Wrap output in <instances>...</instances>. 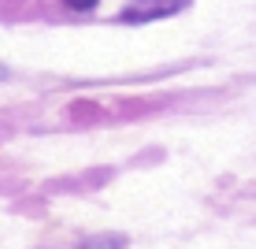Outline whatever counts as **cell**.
I'll list each match as a JSON object with an SVG mask.
<instances>
[{"label": "cell", "instance_id": "3", "mask_svg": "<svg viewBox=\"0 0 256 249\" xmlns=\"http://www.w3.org/2000/svg\"><path fill=\"white\" fill-rule=\"evenodd\" d=\"M0 78H8V67H4V64H0Z\"/></svg>", "mask_w": 256, "mask_h": 249}, {"label": "cell", "instance_id": "2", "mask_svg": "<svg viewBox=\"0 0 256 249\" xmlns=\"http://www.w3.org/2000/svg\"><path fill=\"white\" fill-rule=\"evenodd\" d=\"M67 8H74V12H93L96 8V0H64Z\"/></svg>", "mask_w": 256, "mask_h": 249}, {"label": "cell", "instance_id": "1", "mask_svg": "<svg viewBox=\"0 0 256 249\" xmlns=\"http://www.w3.org/2000/svg\"><path fill=\"white\" fill-rule=\"evenodd\" d=\"M78 249H122V234H96V238H86Z\"/></svg>", "mask_w": 256, "mask_h": 249}]
</instances>
